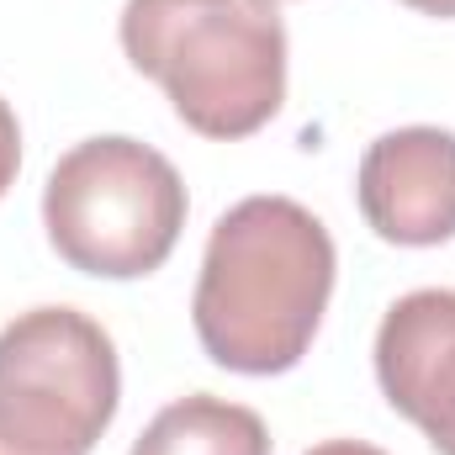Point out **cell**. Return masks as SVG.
<instances>
[{
  "mask_svg": "<svg viewBox=\"0 0 455 455\" xmlns=\"http://www.w3.org/2000/svg\"><path fill=\"white\" fill-rule=\"evenodd\" d=\"M307 455H387V451H376L365 440H323V445H313Z\"/></svg>",
  "mask_w": 455,
  "mask_h": 455,
  "instance_id": "9",
  "label": "cell"
},
{
  "mask_svg": "<svg viewBox=\"0 0 455 455\" xmlns=\"http://www.w3.org/2000/svg\"><path fill=\"white\" fill-rule=\"evenodd\" d=\"M355 202L387 243L429 249L455 238V132L445 127L381 132L360 159Z\"/></svg>",
  "mask_w": 455,
  "mask_h": 455,
  "instance_id": "5",
  "label": "cell"
},
{
  "mask_svg": "<svg viewBox=\"0 0 455 455\" xmlns=\"http://www.w3.org/2000/svg\"><path fill=\"white\" fill-rule=\"evenodd\" d=\"M132 455H270V429L243 403L191 392L148 419Z\"/></svg>",
  "mask_w": 455,
  "mask_h": 455,
  "instance_id": "7",
  "label": "cell"
},
{
  "mask_svg": "<svg viewBox=\"0 0 455 455\" xmlns=\"http://www.w3.org/2000/svg\"><path fill=\"white\" fill-rule=\"evenodd\" d=\"M376 381L387 403L455 455V291L424 286L387 307L376 329Z\"/></svg>",
  "mask_w": 455,
  "mask_h": 455,
  "instance_id": "6",
  "label": "cell"
},
{
  "mask_svg": "<svg viewBox=\"0 0 455 455\" xmlns=\"http://www.w3.org/2000/svg\"><path fill=\"white\" fill-rule=\"evenodd\" d=\"M122 403L112 334L75 307L0 329V455H91Z\"/></svg>",
  "mask_w": 455,
  "mask_h": 455,
  "instance_id": "4",
  "label": "cell"
},
{
  "mask_svg": "<svg viewBox=\"0 0 455 455\" xmlns=\"http://www.w3.org/2000/svg\"><path fill=\"white\" fill-rule=\"evenodd\" d=\"M403 5H413L424 16H455V0H403Z\"/></svg>",
  "mask_w": 455,
  "mask_h": 455,
  "instance_id": "10",
  "label": "cell"
},
{
  "mask_svg": "<svg viewBox=\"0 0 455 455\" xmlns=\"http://www.w3.org/2000/svg\"><path fill=\"white\" fill-rule=\"evenodd\" d=\"M16 170H21V127H16V112H11L5 96H0V196L11 191Z\"/></svg>",
  "mask_w": 455,
  "mask_h": 455,
  "instance_id": "8",
  "label": "cell"
},
{
  "mask_svg": "<svg viewBox=\"0 0 455 455\" xmlns=\"http://www.w3.org/2000/svg\"><path fill=\"white\" fill-rule=\"evenodd\" d=\"M122 53L202 138H249L286 101V21L275 0H127Z\"/></svg>",
  "mask_w": 455,
  "mask_h": 455,
  "instance_id": "2",
  "label": "cell"
},
{
  "mask_svg": "<svg viewBox=\"0 0 455 455\" xmlns=\"http://www.w3.org/2000/svg\"><path fill=\"white\" fill-rule=\"evenodd\" d=\"M43 223L69 270L138 281L180 243L186 180L138 138H85L53 164L43 186Z\"/></svg>",
  "mask_w": 455,
  "mask_h": 455,
  "instance_id": "3",
  "label": "cell"
},
{
  "mask_svg": "<svg viewBox=\"0 0 455 455\" xmlns=\"http://www.w3.org/2000/svg\"><path fill=\"white\" fill-rule=\"evenodd\" d=\"M334 238L291 196H243L228 207L196 275L191 323L202 349L238 376L291 371L334 297Z\"/></svg>",
  "mask_w": 455,
  "mask_h": 455,
  "instance_id": "1",
  "label": "cell"
}]
</instances>
